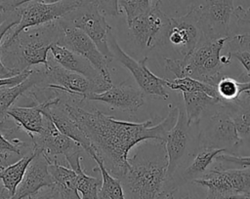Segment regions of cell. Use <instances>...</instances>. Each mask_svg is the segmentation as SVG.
Returning a JSON list of instances; mask_svg holds the SVG:
<instances>
[{"label": "cell", "mask_w": 250, "mask_h": 199, "mask_svg": "<svg viewBox=\"0 0 250 199\" xmlns=\"http://www.w3.org/2000/svg\"><path fill=\"white\" fill-rule=\"evenodd\" d=\"M221 153H226V151L224 149L209 146H198L193 150V155L189 164L184 167L181 174H176L173 177L174 188L176 189L184 183L192 182L201 178L210 166L213 165L216 157Z\"/></svg>", "instance_id": "20"}, {"label": "cell", "mask_w": 250, "mask_h": 199, "mask_svg": "<svg viewBox=\"0 0 250 199\" xmlns=\"http://www.w3.org/2000/svg\"><path fill=\"white\" fill-rule=\"evenodd\" d=\"M20 74L17 70L15 69H11V68H8L7 66H5L1 60V58H0V78H7V77H12V76H15V75H18Z\"/></svg>", "instance_id": "42"}, {"label": "cell", "mask_w": 250, "mask_h": 199, "mask_svg": "<svg viewBox=\"0 0 250 199\" xmlns=\"http://www.w3.org/2000/svg\"><path fill=\"white\" fill-rule=\"evenodd\" d=\"M160 4L161 0H152L147 11L128 22L133 38L143 48L151 49L168 40L171 18L162 12Z\"/></svg>", "instance_id": "10"}, {"label": "cell", "mask_w": 250, "mask_h": 199, "mask_svg": "<svg viewBox=\"0 0 250 199\" xmlns=\"http://www.w3.org/2000/svg\"><path fill=\"white\" fill-rule=\"evenodd\" d=\"M35 153L34 158L26 169L22 180L10 199H23L44 187L55 184V180L48 170V160L42 153Z\"/></svg>", "instance_id": "19"}, {"label": "cell", "mask_w": 250, "mask_h": 199, "mask_svg": "<svg viewBox=\"0 0 250 199\" xmlns=\"http://www.w3.org/2000/svg\"><path fill=\"white\" fill-rule=\"evenodd\" d=\"M65 100V107L90 139L96 154L104 162L107 172L120 179L128 169L130 150L149 139L164 141L167 133L175 125L179 107L170 109L168 115L156 125L153 119L142 123L117 120L98 109L87 110L77 103Z\"/></svg>", "instance_id": "1"}, {"label": "cell", "mask_w": 250, "mask_h": 199, "mask_svg": "<svg viewBox=\"0 0 250 199\" xmlns=\"http://www.w3.org/2000/svg\"><path fill=\"white\" fill-rule=\"evenodd\" d=\"M76 189L81 199H99L102 179L86 175L83 169L76 171Z\"/></svg>", "instance_id": "32"}, {"label": "cell", "mask_w": 250, "mask_h": 199, "mask_svg": "<svg viewBox=\"0 0 250 199\" xmlns=\"http://www.w3.org/2000/svg\"><path fill=\"white\" fill-rule=\"evenodd\" d=\"M216 90L221 101L234 100L250 91V81L224 75L217 83Z\"/></svg>", "instance_id": "29"}, {"label": "cell", "mask_w": 250, "mask_h": 199, "mask_svg": "<svg viewBox=\"0 0 250 199\" xmlns=\"http://www.w3.org/2000/svg\"><path fill=\"white\" fill-rule=\"evenodd\" d=\"M12 197V194L9 192V190L3 185L2 181L0 180V199H10Z\"/></svg>", "instance_id": "43"}, {"label": "cell", "mask_w": 250, "mask_h": 199, "mask_svg": "<svg viewBox=\"0 0 250 199\" xmlns=\"http://www.w3.org/2000/svg\"><path fill=\"white\" fill-rule=\"evenodd\" d=\"M7 114L28 134H40L44 130L45 116L38 102L32 106H12Z\"/></svg>", "instance_id": "24"}, {"label": "cell", "mask_w": 250, "mask_h": 199, "mask_svg": "<svg viewBox=\"0 0 250 199\" xmlns=\"http://www.w3.org/2000/svg\"><path fill=\"white\" fill-rule=\"evenodd\" d=\"M213 113L203 114L199 123L198 146L224 149L226 153L238 155L242 146L234 123L222 102L213 105Z\"/></svg>", "instance_id": "6"}, {"label": "cell", "mask_w": 250, "mask_h": 199, "mask_svg": "<svg viewBox=\"0 0 250 199\" xmlns=\"http://www.w3.org/2000/svg\"><path fill=\"white\" fill-rule=\"evenodd\" d=\"M53 92L55 93V97L38 102L40 104L43 115L51 120L62 134L69 137L70 139L80 143L84 151L91 156V154L95 152V150L92 146L90 139L82 131L78 123L67 111L65 107V100L59 97L60 95L58 92Z\"/></svg>", "instance_id": "15"}, {"label": "cell", "mask_w": 250, "mask_h": 199, "mask_svg": "<svg viewBox=\"0 0 250 199\" xmlns=\"http://www.w3.org/2000/svg\"><path fill=\"white\" fill-rule=\"evenodd\" d=\"M249 199H250V198H249Z\"/></svg>", "instance_id": "45"}, {"label": "cell", "mask_w": 250, "mask_h": 199, "mask_svg": "<svg viewBox=\"0 0 250 199\" xmlns=\"http://www.w3.org/2000/svg\"><path fill=\"white\" fill-rule=\"evenodd\" d=\"M190 125L188 123L184 107H179L177 121L173 128L167 133L164 143L168 157L167 178L173 190V177L188 158V148L190 139Z\"/></svg>", "instance_id": "16"}, {"label": "cell", "mask_w": 250, "mask_h": 199, "mask_svg": "<svg viewBox=\"0 0 250 199\" xmlns=\"http://www.w3.org/2000/svg\"><path fill=\"white\" fill-rule=\"evenodd\" d=\"M108 45L113 58L131 72L145 95L153 99L167 100L169 98L166 79L156 76L148 69L146 66L147 57H145L141 60H135L120 48L112 33H109L108 35Z\"/></svg>", "instance_id": "12"}, {"label": "cell", "mask_w": 250, "mask_h": 199, "mask_svg": "<svg viewBox=\"0 0 250 199\" xmlns=\"http://www.w3.org/2000/svg\"><path fill=\"white\" fill-rule=\"evenodd\" d=\"M35 152L42 153L49 163L56 162L58 155H63L68 166L75 172L82 169L83 147L80 143L62 134L54 123L45 117L44 130L40 134H28Z\"/></svg>", "instance_id": "8"}, {"label": "cell", "mask_w": 250, "mask_h": 199, "mask_svg": "<svg viewBox=\"0 0 250 199\" xmlns=\"http://www.w3.org/2000/svg\"><path fill=\"white\" fill-rule=\"evenodd\" d=\"M45 71L48 80V84L43 87L45 90L66 94L79 101L84 100L89 94H99L112 86V83L106 81L104 77L92 80L61 65H50Z\"/></svg>", "instance_id": "9"}, {"label": "cell", "mask_w": 250, "mask_h": 199, "mask_svg": "<svg viewBox=\"0 0 250 199\" xmlns=\"http://www.w3.org/2000/svg\"><path fill=\"white\" fill-rule=\"evenodd\" d=\"M86 2H89V0H60L55 3L30 1L21 5L16 9L20 21L7 33L1 49L14 43L23 30L56 20Z\"/></svg>", "instance_id": "7"}, {"label": "cell", "mask_w": 250, "mask_h": 199, "mask_svg": "<svg viewBox=\"0 0 250 199\" xmlns=\"http://www.w3.org/2000/svg\"><path fill=\"white\" fill-rule=\"evenodd\" d=\"M203 33L198 24L196 7L193 6L188 14L180 18H171L168 40L184 57L189 56L199 44Z\"/></svg>", "instance_id": "17"}, {"label": "cell", "mask_w": 250, "mask_h": 199, "mask_svg": "<svg viewBox=\"0 0 250 199\" xmlns=\"http://www.w3.org/2000/svg\"><path fill=\"white\" fill-rule=\"evenodd\" d=\"M62 29L58 20L23 30L10 46L0 49L3 64L19 73L31 65L43 64L50 67L48 52L54 44H59Z\"/></svg>", "instance_id": "3"}, {"label": "cell", "mask_w": 250, "mask_h": 199, "mask_svg": "<svg viewBox=\"0 0 250 199\" xmlns=\"http://www.w3.org/2000/svg\"><path fill=\"white\" fill-rule=\"evenodd\" d=\"M23 199H63L60 190L56 186V184L48 187H44L37 191L36 193L27 196Z\"/></svg>", "instance_id": "38"}, {"label": "cell", "mask_w": 250, "mask_h": 199, "mask_svg": "<svg viewBox=\"0 0 250 199\" xmlns=\"http://www.w3.org/2000/svg\"><path fill=\"white\" fill-rule=\"evenodd\" d=\"M144 96L145 94L141 89L135 88L124 82L119 85H112L104 92L89 94L85 100L101 101L112 108L134 113L145 103Z\"/></svg>", "instance_id": "18"}, {"label": "cell", "mask_w": 250, "mask_h": 199, "mask_svg": "<svg viewBox=\"0 0 250 199\" xmlns=\"http://www.w3.org/2000/svg\"><path fill=\"white\" fill-rule=\"evenodd\" d=\"M233 16L237 19L239 24H250V8L244 9L238 6L234 9Z\"/></svg>", "instance_id": "40"}, {"label": "cell", "mask_w": 250, "mask_h": 199, "mask_svg": "<svg viewBox=\"0 0 250 199\" xmlns=\"http://www.w3.org/2000/svg\"><path fill=\"white\" fill-rule=\"evenodd\" d=\"M195 7L198 24L205 38L229 37V23L235 9L233 0H205Z\"/></svg>", "instance_id": "14"}, {"label": "cell", "mask_w": 250, "mask_h": 199, "mask_svg": "<svg viewBox=\"0 0 250 199\" xmlns=\"http://www.w3.org/2000/svg\"><path fill=\"white\" fill-rule=\"evenodd\" d=\"M152 0H119V9L126 14L127 23L149 9Z\"/></svg>", "instance_id": "34"}, {"label": "cell", "mask_w": 250, "mask_h": 199, "mask_svg": "<svg viewBox=\"0 0 250 199\" xmlns=\"http://www.w3.org/2000/svg\"><path fill=\"white\" fill-rule=\"evenodd\" d=\"M182 95L188 123L190 126L197 125L204 112L210 106L221 102L220 99L211 97L204 92H182Z\"/></svg>", "instance_id": "25"}, {"label": "cell", "mask_w": 250, "mask_h": 199, "mask_svg": "<svg viewBox=\"0 0 250 199\" xmlns=\"http://www.w3.org/2000/svg\"><path fill=\"white\" fill-rule=\"evenodd\" d=\"M30 1L43 2V3H55L60 0H0V10L5 11V12L14 11L21 5L30 2Z\"/></svg>", "instance_id": "39"}, {"label": "cell", "mask_w": 250, "mask_h": 199, "mask_svg": "<svg viewBox=\"0 0 250 199\" xmlns=\"http://www.w3.org/2000/svg\"><path fill=\"white\" fill-rule=\"evenodd\" d=\"M0 151H6V152H11L15 153L18 155H21L22 151L19 149L17 146H15L9 139H7L2 133L0 132Z\"/></svg>", "instance_id": "41"}, {"label": "cell", "mask_w": 250, "mask_h": 199, "mask_svg": "<svg viewBox=\"0 0 250 199\" xmlns=\"http://www.w3.org/2000/svg\"><path fill=\"white\" fill-rule=\"evenodd\" d=\"M229 113L242 145L250 150V96L245 93L230 101H221Z\"/></svg>", "instance_id": "23"}, {"label": "cell", "mask_w": 250, "mask_h": 199, "mask_svg": "<svg viewBox=\"0 0 250 199\" xmlns=\"http://www.w3.org/2000/svg\"><path fill=\"white\" fill-rule=\"evenodd\" d=\"M215 161L220 164L233 163L240 166L241 168L250 167V156H239L230 153H221L216 157Z\"/></svg>", "instance_id": "37"}, {"label": "cell", "mask_w": 250, "mask_h": 199, "mask_svg": "<svg viewBox=\"0 0 250 199\" xmlns=\"http://www.w3.org/2000/svg\"><path fill=\"white\" fill-rule=\"evenodd\" d=\"M50 51L53 55L54 60L62 67L79 73L92 80L103 77L88 60L77 55L68 48L60 44H54L51 47Z\"/></svg>", "instance_id": "22"}, {"label": "cell", "mask_w": 250, "mask_h": 199, "mask_svg": "<svg viewBox=\"0 0 250 199\" xmlns=\"http://www.w3.org/2000/svg\"><path fill=\"white\" fill-rule=\"evenodd\" d=\"M20 17L17 10L5 12L0 10V49L4 36L19 23Z\"/></svg>", "instance_id": "35"}, {"label": "cell", "mask_w": 250, "mask_h": 199, "mask_svg": "<svg viewBox=\"0 0 250 199\" xmlns=\"http://www.w3.org/2000/svg\"><path fill=\"white\" fill-rule=\"evenodd\" d=\"M193 182L206 188L207 199L250 198V167L226 169L216 162Z\"/></svg>", "instance_id": "5"}, {"label": "cell", "mask_w": 250, "mask_h": 199, "mask_svg": "<svg viewBox=\"0 0 250 199\" xmlns=\"http://www.w3.org/2000/svg\"><path fill=\"white\" fill-rule=\"evenodd\" d=\"M48 84L46 71L32 70L29 76L20 84L15 86H5L0 88V123L8 117V110L13 106V103L18 98L29 92L33 88Z\"/></svg>", "instance_id": "21"}, {"label": "cell", "mask_w": 250, "mask_h": 199, "mask_svg": "<svg viewBox=\"0 0 250 199\" xmlns=\"http://www.w3.org/2000/svg\"><path fill=\"white\" fill-rule=\"evenodd\" d=\"M119 179L126 199H165L174 190L168 178V157L161 140L144 141L132 157Z\"/></svg>", "instance_id": "2"}, {"label": "cell", "mask_w": 250, "mask_h": 199, "mask_svg": "<svg viewBox=\"0 0 250 199\" xmlns=\"http://www.w3.org/2000/svg\"><path fill=\"white\" fill-rule=\"evenodd\" d=\"M58 21L62 29V37L59 44L88 60L105 80L111 82L108 69L110 61L99 50L94 41L85 32L73 26L63 18L58 19Z\"/></svg>", "instance_id": "13"}, {"label": "cell", "mask_w": 250, "mask_h": 199, "mask_svg": "<svg viewBox=\"0 0 250 199\" xmlns=\"http://www.w3.org/2000/svg\"><path fill=\"white\" fill-rule=\"evenodd\" d=\"M35 154V151L31 150L25 153L18 161L11 163L10 165L0 170V180L2 181L3 185L9 190L12 196L15 194L18 185L22 180L26 169L34 158Z\"/></svg>", "instance_id": "26"}, {"label": "cell", "mask_w": 250, "mask_h": 199, "mask_svg": "<svg viewBox=\"0 0 250 199\" xmlns=\"http://www.w3.org/2000/svg\"><path fill=\"white\" fill-rule=\"evenodd\" d=\"M229 37L207 39L204 36L194 51L183 59H165V67L176 78L191 77L216 87L225 75L223 70L229 65L231 56H221V51Z\"/></svg>", "instance_id": "4"}, {"label": "cell", "mask_w": 250, "mask_h": 199, "mask_svg": "<svg viewBox=\"0 0 250 199\" xmlns=\"http://www.w3.org/2000/svg\"><path fill=\"white\" fill-rule=\"evenodd\" d=\"M91 157L95 160L102 175V186L99 191V199H126L120 180L107 172L104 162L96 152H93Z\"/></svg>", "instance_id": "27"}, {"label": "cell", "mask_w": 250, "mask_h": 199, "mask_svg": "<svg viewBox=\"0 0 250 199\" xmlns=\"http://www.w3.org/2000/svg\"><path fill=\"white\" fill-rule=\"evenodd\" d=\"M48 170L51 176L53 177L55 183L68 189H76V178L77 173L72 170L70 167H65L64 165L60 164L58 161L49 163Z\"/></svg>", "instance_id": "31"}, {"label": "cell", "mask_w": 250, "mask_h": 199, "mask_svg": "<svg viewBox=\"0 0 250 199\" xmlns=\"http://www.w3.org/2000/svg\"><path fill=\"white\" fill-rule=\"evenodd\" d=\"M247 94H249V96H250V91H249V92H248V93H247Z\"/></svg>", "instance_id": "44"}, {"label": "cell", "mask_w": 250, "mask_h": 199, "mask_svg": "<svg viewBox=\"0 0 250 199\" xmlns=\"http://www.w3.org/2000/svg\"><path fill=\"white\" fill-rule=\"evenodd\" d=\"M104 16H117L120 13L119 0H89Z\"/></svg>", "instance_id": "36"}, {"label": "cell", "mask_w": 250, "mask_h": 199, "mask_svg": "<svg viewBox=\"0 0 250 199\" xmlns=\"http://www.w3.org/2000/svg\"><path fill=\"white\" fill-rule=\"evenodd\" d=\"M166 85L168 88L172 90H177L180 92L199 91V92H204L211 97L219 99L216 87L188 76L182 77V78H175L173 80L166 79Z\"/></svg>", "instance_id": "30"}, {"label": "cell", "mask_w": 250, "mask_h": 199, "mask_svg": "<svg viewBox=\"0 0 250 199\" xmlns=\"http://www.w3.org/2000/svg\"><path fill=\"white\" fill-rule=\"evenodd\" d=\"M62 18L85 32L107 60H112L113 56L108 45V35L111 27L106 22L105 16L96 6L86 2Z\"/></svg>", "instance_id": "11"}, {"label": "cell", "mask_w": 250, "mask_h": 199, "mask_svg": "<svg viewBox=\"0 0 250 199\" xmlns=\"http://www.w3.org/2000/svg\"><path fill=\"white\" fill-rule=\"evenodd\" d=\"M227 42L230 48L229 53L231 58H235L245 69V73L240 78L250 81V36L235 34L232 37L229 36Z\"/></svg>", "instance_id": "28"}, {"label": "cell", "mask_w": 250, "mask_h": 199, "mask_svg": "<svg viewBox=\"0 0 250 199\" xmlns=\"http://www.w3.org/2000/svg\"><path fill=\"white\" fill-rule=\"evenodd\" d=\"M172 199H207L206 188L195 183L187 182L172 192Z\"/></svg>", "instance_id": "33"}]
</instances>
